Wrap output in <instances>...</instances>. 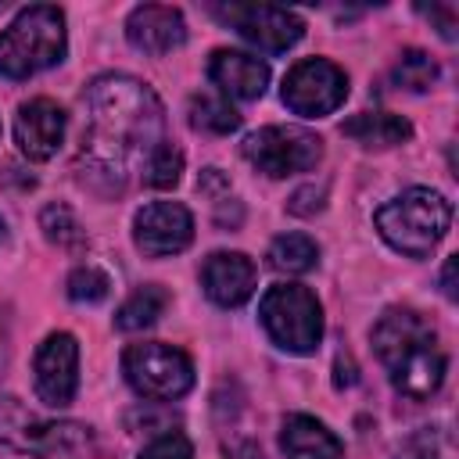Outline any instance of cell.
Returning <instances> with one entry per match:
<instances>
[{
    "mask_svg": "<svg viewBox=\"0 0 459 459\" xmlns=\"http://www.w3.org/2000/svg\"><path fill=\"white\" fill-rule=\"evenodd\" d=\"M398 459H445V448L437 445V434L434 430H420V434H412L402 445Z\"/></svg>",
    "mask_w": 459,
    "mask_h": 459,
    "instance_id": "27",
    "label": "cell"
},
{
    "mask_svg": "<svg viewBox=\"0 0 459 459\" xmlns=\"http://www.w3.org/2000/svg\"><path fill=\"white\" fill-rule=\"evenodd\" d=\"M65 50H68L65 14L50 4H32L18 11V18L0 32V75L29 79L43 68L61 65Z\"/></svg>",
    "mask_w": 459,
    "mask_h": 459,
    "instance_id": "4",
    "label": "cell"
},
{
    "mask_svg": "<svg viewBox=\"0 0 459 459\" xmlns=\"http://www.w3.org/2000/svg\"><path fill=\"white\" fill-rule=\"evenodd\" d=\"M448 222H452V204L445 201V194L430 186H409L387 204H380L373 215L377 233L398 255L409 258H427L448 233Z\"/></svg>",
    "mask_w": 459,
    "mask_h": 459,
    "instance_id": "3",
    "label": "cell"
},
{
    "mask_svg": "<svg viewBox=\"0 0 459 459\" xmlns=\"http://www.w3.org/2000/svg\"><path fill=\"white\" fill-rule=\"evenodd\" d=\"M126 39L151 57H161L176 47L186 43V22L179 7H165V4H140L129 11L126 18Z\"/></svg>",
    "mask_w": 459,
    "mask_h": 459,
    "instance_id": "13",
    "label": "cell"
},
{
    "mask_svg": "<svg viewBox=\"0 0 459 459\" xmlns=\"http://www.w3.org/2000/svg\"><path fill=\"white\" fill-rule=\"evenodd\" d=\"M323 197H326L323 186H305V190H298V194L287 201V208H290L294 215H312V212L323 208Z\"/></svg>",
    "mask_w": 459,
    "mask_h": 459,
    "instance_id": "28",
    "label": "cell"
},
{
    "mask_svg": "<svg viewBox=\"0 0 459 459\" xmlns=\"http://www.w3.org/2000/svg\"><path fill=\"white\" fill-rule=\"evenodd\" d=\"M108 290H111V280L97 265H79L68 276V298L79 301V305H97V301L108 298Z\"/></svg>",
    "mask_w": 459,
    "mask_h": 459,
    "instance_id": "25",
    "label": "cell"
},
{
    "mask_svg": "<svg viewBox=\"0 0 459 459\" xmlns=\"http://www.w3.org/2000/svg\"><path fill=\"white\" fill-rule=\"evenodd\" d=\"M133 240L147 258L179 255L194 240V215L179 201H151L133 219Z\"/></svg>",
    "mask_w": 459,
    "mask_h": 459,
    "instance_id": "11",
    "label": "cell"
},
{
    "mask_svg": "<svg viewBox=\"0 0 459 459\" xmlns=\"http://www.w3.org/2000/svg\"><path fill=\"white\" fill-rule=\"evenodd\" d=\"M39 230H43V237L50 240V244H57L61 251H82L86 247V230H82V222L75 219V212L68 208V204H47L43 212H39Z\"/></svg>",
    "mask_w": 459,
    "mask_h": 459,
    "instance_id": "22",
    "label": "cell"
},
{
    "mask_svg": "<svg viewBox=\"0 0 459 459\" xmlns=\"http://www.w3.org/2000/svg\"><path fill=\"white\" fill-rule=\"evenodd\" d=\"M29 452L39 459H100L97 437L82 423H39Z\"/></svg>",
    "mask_w": 459,
    "mask_h": 459,
    "instance_id": "17",
    "label": "cell"
},
{
    "mask_svg": "<svg viewBox=\"0 0 459 459\" xmlns=\"http://www.w3.org/2000/svg\"><path fill=\"white\" fill-rule=\"evenodd\" d=\"M179 172H183V151L165 140V143H158V147L151 151V158L143 161L140 179H143L147 186H154V190H172V186L179 183Z\"/></svg>",
    "mask_w": 459,
    "mask_h": 459,
    "instance_id": "24",
    "label": "cell"
},
{
    "mask_svg": "<svg viewBox=\"0 0 459 459\" xmlns=\"http://www.w3.org/2000/svg\"><path fill=\"white\" fill-rule=\"evenodd\" d=\"M208 79L233 100H258L269 86V65L244 50H215L208 57Z\"/></svg>",
    "mask_w": 459,
    "mask_h": 459,
    "instance_id": "15",
    "label": "cell"
},
{
    "mask_svg": "<svg viewBox=\"0 0 459 459\" xmlns=\"http://www.w3.org/2000/svg\"><path fill=\"white\" fill-rule=\"evenodd\" d=\"M140 459H194V445L183 430H161L140 448Z\"/></svg>",
    "mask_w": 459,
    "mask_h": 459,
    "instance_id": "26",
    "label": "cell"
},
{
    "mask_svg": "<svg viewBox=\"0 0 459 459\" xmlns=\"http://www.w3.org/2000/svg\"><path fill=\"white\" fill-rule=\"evenodd\" d=\"M269 341L290 355H312L323 341V305L301 283H276L258 301Z\"/></svg>",
    "mask_w": 459,
    "mask_h": 459,
    "instance_id": "5",
    "label": "cell"
},
{
    "mask_svg": "<svg viewBox=\"0 0 459 459\" xmlns=\"http://www.w3.org/2000/svg\"><path fill=\"white\" fill-rule=\"evenodd\" d=\"M68 115L50 97H36L14 115V143L29 161H50L65 143Z\"/></svg>",
    "mask_w": 459,
    "mask_h": 459,
    "instance_id": "12",
    "label": "cell"
},
{
    "mask_svg": "<svg viewBox=\"0 0 459 459\" xmlns=\"http://www.w3.org/2000/svg\"><path fill=\"white\" fill-rule=\"evenodd\" d=\"M280 448H283V459H344L341 437L323 420L305 412H294L283 420Z\"/></svg>",
    "mask_w": 459,
    "mask_h": 459,
    "instance_id": "16",
    "label": "cell"
},
{
    "mask_svg": "<svg viewBox=\"0 0 459 459\" xmlns=\"http://www.w3.org/2000/svg\"><path fill=\"white\" fill-rule=\"evenodd\" d=\"M0 7H4V4H0Z\"/></svg>",
    "mask_w": 459,
    "mask_h": 459,
    "instance_id": "34",
    "label": "cell"
},
{
    "mask_svg": "<svg viewBox=\"0 0 459 459\" xmlns=\"http://www.w3.org/2000/svg\"><path fill=\"white\" fill-rule=\"evenodd\" d=\"M32 380H36L39 402H47L50 409H65L75 398V387H79V344H75L72 333L57 330V333L43 337V344L36 348V359H32Z\"/></svg>",
    "mask_w": 459,
    "mask_h": 459,
    "instance_id": "10",
    "label": "cell"
},
{
    "mask_svg": "<svg viewBox=\"0 0 459 459\" xmlns=\"http://www.w3.org/2000/svg\"><path fill=\"white\" fill-rule=\"evenodd\" d=\"M158 143H165V111L147 82L108 72L86 86V133L75 172L90 190L122 194L129 172H140Z\"/></svg>",
    "mask_w": 459,
    "mask_h": 459,
    "instance_id": "1",
    "label": "cell"
},
{
    "mask_svg": "<svg viewBox=\"0 0 459 459\" xmlns=\"http://www.w3.org/2000/svg\"><path fill=\"white\" fill-rule=\"evenodd\" d=\"M283 104L301 118L333 115L348 97V75L326 57H305L283 75Z\"/></svg>",
    "mask_w": 459,
    "mask_h": 459,
    "instance_id": "8",
    "label": "cell"
},
{
    "mask_svg": "<svg viewBox=\"0 0 459 459\" xmlns=\"http://www.w3.org/2000/svg\"><path fill=\"white\" fill-rule=\"evenodd\" d=\"M0 240H4V219H0Z\"/></svg>",
    "mask_w": 459,
    "mask_h": 459,
    "instance_id": "33",
    "label": "cell"
},
{
    "mask_svg": "<svg viewBox=\"0 0 459 459\" xmlns=\"http://www.w3.org/2000/svg\"><path fill=\"white\" fill-rule=\"evenodd\" d=\"M197 190H201V194H219V201L230 197V183H226V176H222L219 169H204V172L197 176Z\"/></svg>",
    "mask_w": 459,
    "mask_h": 459,
    "instance_id": "30",
    "label": "cell"
},
{
    "mask_svg": "<svg viewBox=\"0 0 459 459\" xmlns=\"http://www.w3.org/2000/svg\"><path fill=\"white\" fill-rule=\"evenodd\" d=\"M369 337H373V351L384 362L398 394L423 402L445 384L448 359L437 341V330L430 326V319L423 312L394 305L377 319Z\"/></svg>",
    "mask_w": 459,
    "mask_h": 459,
    "instance_id": "2",
    "label": "cell"
},
{
    "mask_svg": "<svg viewBox=\"0 0 459 459\" xmlns=\"http://www.w3.org/2000/svg\"><path fill=\"white\" fill-rule=\"evenodd\" d=\"M186 115H190V126H194L197 133L230 136L233 129H240V115L233 111V104L222 100V97H212V93H197V97H190Z\"/></svg>",
    "mask_w": 459,
    "mask_h": 459,
    "instance_id": "21",
    "label": "cell"
},
{
    "mask_svg": "<svg viewBox=\"0 0 459 459\" xmlns=\"http://www.w3.org/2000/svg\"><path fill=\"white\" fill-rule=\"evenodd\" d=\"M391 82H394L398 90L423 93V90H430V86L437 82V61H434L427 50L409 47V50H402V57L394 61V68H391Z\"/></svg>",
    "mask_w": 459,
    "mask_h": 459,
    "instance_id": "23",
    "label": "cell"
},
{
    "mask_svg": "<svg viewBox=\"0 0 459 459\" xmlns=\"http://www.w3.org/2000/svg\"><path fill=\"white\" fill-rule=\"evenodd\" d=\"M269 265L276 273H287V276H301L308 269H316L319 262V244L308 237V233H280L273 244H269Z\"/></svg>",
    "mask_w": 459,
    "mask_h": 459,
    "instance_id": "20",
    "label": "cell"
},
{
    "mask_svg": "<svg viewBox=\"0 0 459 459\" xmlns=\"http://www.w3.org/2000/svg\"><path fill=\"white\" fill-rule=\"evenodd\" d=\"M341 133L348 140H355L359 147H369V151H384V147H398L412 136V126L409 118L402 115H391V111H359L351 118H344Z\"/></svg>",
    "mask_w": 459,
    "mask_h": 459,
    "instance_id": "18",
    "label": "cell"
},
{
    "mask_svg": "<svg viewBox=\"0 0 459 459\" xmlns=\"http://www.w3.org/2000/svg\"><path fill=\"white\" fill-rule=\"evenodd\" d=\"M122 373L129 387L147 402H176L194 387V362L186 351L161 341L129 344L122 355Z\"/></svg>",
    "mask_w": 459,
    "mask_h": 459,
    "instance_id": "6",
    "label": "cell"
},
{
    "mask_svg": "<svg viewBox=\"0 0 459 459\" xmlns=\"http://www.w3.org/2000/svg\"><path fill=\"white\" fill-rule=\"evenodd\" d=\"M165 308H169V290L158 287V283H143V287H136V290L118 305L115 326L126 330V333L147 330V326H154V323L165 316Z\"/></svg>",
    "mask_w": 459,
    "mask_h": 459,
    "instance_id": "19",
    "label": "cell"
},
{
    "mask_svg": "<svg viewBox=\"0 0 459 459\" xmlns=\"http://www.w3.org/2000/svg\"><path fill=\"white\" fill-rule=\"evenodd\" d=\"M420 14L434 18L437 22V32L445 39H455V7L452 4H430V7H420Z\"/></svg>",
    "mask_w": 459,
    "mask_h": 459,
    "instance_id": "29",
    "label": "cell"
},
{
    "mask_svg": "<svg viewBox=\"0 0 459 459\" xmlns=\"http://www.w3.org/2000/svg\"><path fill=\"white\" fill-rule=\"evenodd\" d=\"M441 290H445V298L448 301H455L459 294H455V255H448L445 258V269H441Z\"/></svg>",
    "mask_w": 459,
    "mask_h": 459,
    "instance_id": "31",
    "label": "cell"
},
{
    "mask_svg": "<svg viewBox=\"0 0 459 459\" xmlns=\"http://www.w3.org/2000/svg\"><path fill=\"white\" fill-rule=\"evenodd\" d=\"M212 14L240 32L247 43H255L265 54H283L305 36V22L287 11V7H269V4H222L212 7Z\"/></svg>",
    "mask_w": 459,
    "mask_h": 459,
    "instance_id": "9",
    "label": "cell"
},
{
    "mask_svg": "<svg viewBox=\"0 0 459 459\" xmlns=\"http://www.w3.org/2000/svg\"><path fill=\"white\" fill-rule=\"evenodd\" d=\"M333 384L337 387H351L355 384V366H351V359H337V377H333Z\"/></svg>",
    "mask_w": 459,
    "mask_h": 459,
    "instance_id": "32",
    "label": "cell"
},
{
    "mask_svg": "<svg viewBox=\"0 0 459 459\" xmlns=\"http://www.w3.org/2000/svg\"><path fill=\"white\" fill-rule=\"evenodd\" d=\"M240 154L269 179L312 172L323 158V140L301 126H265L251 136H244Z\"/></svg>",
    "mask_w": 459,
    "mask_h": 459,
    "instance_id": "7",
    "label": "cell"
},
{
    "mask_svg": "<svg viewBox=\"0 0 459 459\" xmlns=\"http://www.w3.org/2000/svg\"><path fill=\"white\" fill-rule=\"evenodd\" d=\"M201 287L219 308H240L255 294V262L244 251H215L201 265Z\"/></svg>",
    "mask_w": 459,
    "mask_h": 459,
    "instance_id": "14",
    "label": "cell"
}]
</instances>
